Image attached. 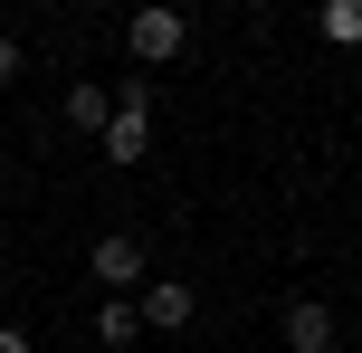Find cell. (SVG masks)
I'll return each instance as SVG.
<instances>
[{"mask_svg":"<svg viewBox=\"0 0 362 353\" xmlns=\"http://www.w3.org/2000/svg\"><path fill=\"white\" fill-rule=\"evenodd\" d=\"M105 163H144L153 153V76H134V86H115V115H105Z\"/></svg>","mask_w":362,"mask_h":353,"instance_id":"6da1fadb","label":"cell"},{"mask_svg":"<svg viewBox=\"0 0 362 353\" xmlns=\"http://www.w3.org/2000/svg\"><path fill=\"white\" fill-rule=\"evenodd\" d=\"M86 267H95V287H105V296H144V277H153V248L134 239V229H105V239L86 248Z\"/></svg>","mask_w":362,"mask_h":353,"instance_id":"7a4b0ae2","label":"cell"},{"mask_svg":"<svg viewBox=\"0 0 362 353\" xmlns=\"http://www.w3.org/2000/svg\"><path fill=\"white\" fill-rule=\"evenodd\" d=\"M181 38H191V19H181V10H163V0L124 19V57H134L144 76H153V67H172V57H181Z\"/></svg>","mask_w":362,"mask_h":353,"instance_id":"3957f363","label":"cell"},{"mask_svg":"<svg viewBox=\"0 0 362 353\" xmlns=\"http://www.w3.org/2000/svg\"><path fill=\"white\" fill-rule=\"evenodd\" d=\"M144 335H181V325L200 316V296H191V277H144Z\"/></svg>","mask_w":362,"mask_h":353,"instance_id":"277c9868","label":"cell"},{"mask_svg":"<svg viewBox=\"0 0 362 353\" xmlns=\"http://www.w3.org/2000/svg\"><path fill=\"white\" fill-rule=\"evenodd\" d=\"M344 335H334V306L325 296H296L286 306V353H334Z\"/></svg>","mask_w":362,"mask_h":353,"instance_id":"5b68a950","label":"cell"},{"mask_svg":"<svg viewBox=\"0 0 362 353\" xmlns=\"http://www.w3.org/2000/svg\"><path fill=\"white\" fill-rule=\"evenodd\" d=\"M134 335H144V306H134V296H105V306H95V344H115V353H124Z\"/></svg>","mask_w":362,"mask_h":353,"instance_id":"8992f818","label":"cell"},{"mask_svg":"<svg viewBox=\"0 0 362 353\" xmlns=\"http://www.w3.org/2000/svg\"><path fill=\"white\" fill-rule=\"evenodd\" d=\"M105 115H115V96L76 76V86H67V125H76V134H105Z\"/></svg>","mask_w":362,"mask_h":353,"instance_id":"52a82bcc","label":"cell"},{"mask_svg":"<svg viewBox=\"0 0 362 353\" xmlns=\"http://www.w3.org/2000/svg\"><path fill=\"white\" fill-rule=\"evenodd\" d=\"M315 29H325V48H362V0H325Z\"/></svg>","mask_w":362,"mask_h":353,"instance_id":"ba28073f","label":"cell"},{"mask_svg":"<svg viewBox=\"0 0 362 353\" xmlns=\"http://www.w3.org/2000/svg\"><path fill=\"white\" fill-rule=\"evenodd\" d=\"M10 76H19V38L0 29V86H10Z\"/></svg>","mask_w":362,"mask_h":353,"instance_id":"9c48e42d","label":"cell"},{"mask_svg":"<svg viewBox=\"0 0 362 353\" xmlns=\"http://www.w3.org/2000/svg\"><path fill=\"white\" fill-rule=\"evenodd\" d=\"M0 353H38V344H29V335H19V325H0Z\"/></svg>","mask_w":362,"mask_h":353,"instance_id":"30bf717a","label":"cell"},{"mask_svg":"<svg viewBox=\"0 0 362 353\" xmlns=\"http://www.w3.org/2000/svg\"><path fill=\"white\" fill-rule=\"evenodd\" d=\"M76 10H115V0H76Z\"/></svg>","mask_w":362,"mask_h":353,"instance_id":"8fae6325","label":"cell"}]
</instances>
